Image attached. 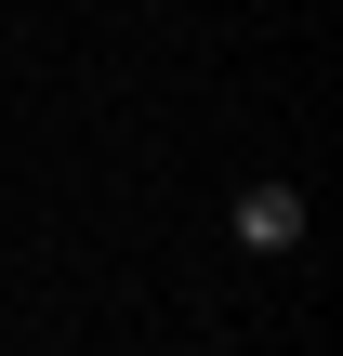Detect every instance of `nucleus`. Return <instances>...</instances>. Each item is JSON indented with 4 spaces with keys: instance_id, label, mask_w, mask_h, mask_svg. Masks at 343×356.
I'll return each mask as SVG.
<instances>
[{
    "instance_id": "obj_1",
    "label": "nucleus",
    "mask_w": 343,
    "mask_h": 356,
    "mask_svg": "<svg viewBox=\"0 0 343 356\" xmlns=\"http://www.w3.org/2000/svg\"><path fill=\"white\" fill-rule=\"evenodd\" d=\"M238 238H251V251H291V238H304V185H251V198H238Z\"/></svg>"
}]
</instances>
